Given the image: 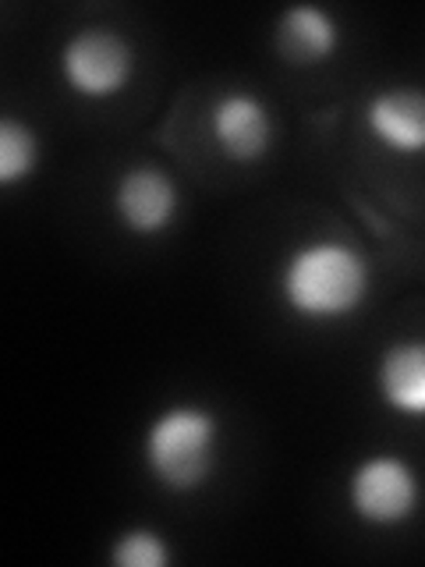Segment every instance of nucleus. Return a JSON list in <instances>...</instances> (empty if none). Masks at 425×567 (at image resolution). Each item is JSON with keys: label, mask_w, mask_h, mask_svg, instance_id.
I'll list each match as a JSON object with an SVG mask.
<instances>
[{"label": "nucleus", "mask_w": 425, "mask_h": 567, "mask_svg": "<svg viewBox=\"0 0 425 567\" xmlns=\"http://www.w3.org/2000/svg\"><path fill=\"white\" fill-rule=\"evenodd\" d=\"M35 159H40V142L29 124L4 117L0 121V185L11 188L35 171Z\"/></svg>", "instance_id": "9d476101"}, {"label": "nucleus", "mask_w": 425, "mask_h": 567, "mask_svg": "<svg viewBox=\"0 0 425 567\" xmlns=\"http://www.w3.org/2000/svg\"><path fill=\"white\" fill-rule=\"evenodd\" d=\"M380 398L401 415H425V341H397L376 369Z\"/></svg>", "instance_id": "6e6552de"}, {"label": "nucleus", "mask_w": 425, "mask_h": 567, "mask_svg": "<svg viewBox=\"0 0 425 567\" xmlns=\"http://www.w3.org/2000/svg\"><path fill=\"white\" fill-rule=\"evenodd\" d=\"M132 47L111 29H82L61 50V75L85 100H106L132 79Z\"/></svg>", "instance_id": "7ed1b4c3"}, {"label": "nucleus", "mask_w": 425, "mask_h": 567, "mask_svg": "<svg viewBox=\"0 0 425 567\" xmlns=\"http://www.w3.org/2000/svg\"><path fill=\"white\" fill-rule=\"evenodd\" d=\"M280 295L305 319L348 316L369 295V266L344 241H309L283 262Z\"/></svg>", "instance_id": "f257e3e1"}, {"label": "nucleus", "mask_w": 425, "mask_h": 567, "mask_svg": "<svg viewBox=\"0 0 425 567\" xmlns=\"http://www.w3.org/2000/svg\"><path fill=\"white\" fill-rule=\"evenodd\" d=\"M212 142L238 164H256L273 146V117L266 103L248 93H230L212 106Z\"/></svg>", "instance_id": "423d86ee"}, {"label": "nucleus", "mask_w": 425, "mask_h": 567, "mask_svg": "<svg viewBox=\"0 0 425 567\" xmlns=\"http://www.w3.org/2000/svg\"><path fill=\"white\" fill-rule=\"evenodd\" d=\"M114 209L132 235H159V230H167L174 224L177 185L159 167L149 164L132 167L117 177Z\"/></svg>", "instance_id": "39448f33"}, {"label": "nucleus", "mask_w": 425, "mask_h": 567, "mask_svg": "<svg viewBox=\"0 0 425 567\" xmlns=\"http://www.w3.org/2000/svg\"><path fill=\"white\" fill-rule=\"evenodd\" d=\"M142 457L149 475L170 493L199 489L217 465V419L195 404L167 408L146 430Z\"/></svg>", "instance_id": "f03ea898"}, {"label": "nucleus", "mask_w": 425, "mask_h": 567, "mask_svg": "<svg viewBox=\"0 0 425 567\" xmlns=\"http://www.w3.org/2000/svg\"><path fill=\"white\" fill-rule=\"evenodd\" d=\"M365 124L386 150L404 156L425 153V93L422 89H386L369 100Z\"/></svg>", "instance_id": "0eeeda50"}, {"label": "nucleus", "mask_w": 425, "mask_h": 567, "mask_svg": "<svg viewBox=\"0 0 425 567\" xmlns=\"http://www.w3.org/2000/svg\"><path fill=\"white\" fill-rule=\"evenodd\" d=\"M348 496L351 511L362 522L394 528L418 511V478L407 461L394 454H376L354 468Z\"/></svg>", "instance_id": "20e7f679"}, {"label": "nucleus", "mask_w": 425, "mask_h": 567, "mask_svg": "<svg viewBox=\"0 0 425 567\" xmlns=\"http://www.w3.org/2000/svg\"><path fill=\"white\" fill-rule=\"evenodd\" d=\"M341 43V29L323 8L298 4L280 14L277 22V53L288 64H319Z\"/></svg>", "instance_id": "1a4fd4ad"}, {"label": "nucleus", "mask_w": 425, "mask_h": 567, "mask_svg": "<svg viewBox=\"0 0 425 567\" xmlns=\"http://www.w3.org/2000/svg\"><path fill=\"white\" fill-rule=\"evenodd\" d=\"M111 564L117 567H164L170 564V546L153 528H132L111 546Z\"/></svg>", "instance_id": "9b49d317"}]
</instances>
